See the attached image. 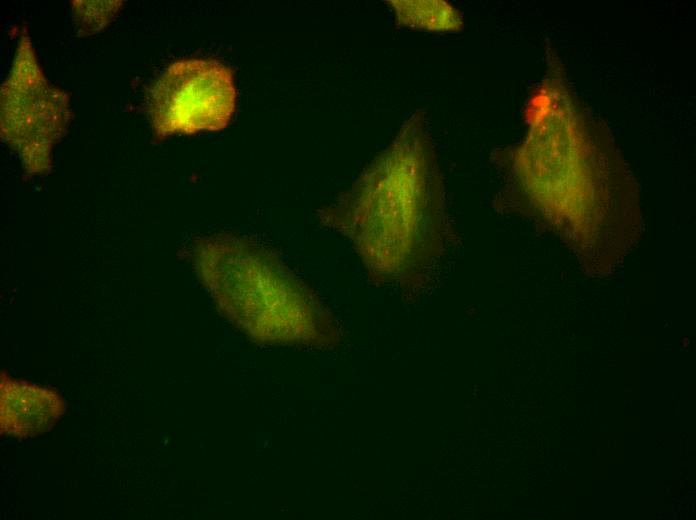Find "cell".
<instances>
[{
  "mask_svg": "<svg viewBox=\"0 0 696 520\" xmlns=\"http://www.w3.org/2000/svg\"><path fill=\"white\" fill-rule=\"evenodd\" d=\"M69 119L67 94L49 83L23 30L0 90L2 139L19 154L27 172L45 173L52 148L66 133Z\"/></svg>",
  "mask_w": 696,
  "mask_h": 520,
  "instance_id": "obj_2",
  "label": "cell"
},
{
  "mask_svg": "<svg viewBox=\"0 0 696 520\" xmlns=\"http://www.w3.org/2000/svg\"><path fill=\"white\" fill-rule=\"evenodd\" d=\"M237 99L232 71L211 59L172 63L148 92V110L157 138L218 131L230 122Z\"/></svg>",
  "mask_w": 696,
  "mask_h": 520,
  "instance_id": "obj_3",
  "label": "cell"
},
{
  "mask_svg": "<svg viewBox=\"0 0 696 520\" xmlns=\"http://www.w3.org/2000/svg\"><path fill=\"white\" fill-rule=\"evenodd\" d=\"M122 1H72L73 20L78 31L91 35L104 27L117 15Z\"/></svg>",
  "mask_w": 696,
  "mask_h": 520,
  "instance_id": "obj_6",
  "label": "cell"
},
{
  "mask_svg": "<svg viewBox=\"0 0 696 520\" xmlns=\"http://www.w3.org/2000/svg\"><path fill=\"white\" fill-rule=\"evenodd\" d=\"M65 404L53 389L9 377L0 380V431L16 438L39 435L63 414Z\"/></svg>",
  "mask_w": 696,
  "mask_h": 520,
  "instance_id": "obj_4",
  "label": "cell"
},
{
  "mask_svg": "<svg viewBox=\"0 0 696 520\" xmlns=\"http://www.w3.org/2000/svg\"><path fill=\"white\" fill-rule=\"evenodd\" d=\"M377 274L399 284L427 276L448 237L441 178L414 114L398 136L337 206Z\"/></svg>",
  "mask_w": 696,
  "mask_h": 520,
  "instance_id": "obj_1",
  "label": "cell"
},
{
  "mask_svg": "<svg viewBox=\"0 0 696 520\" xmlns=\"http://www.w3.org/2000/svg\"><path fill=\"white\" fill-rule=\"evenodd\" d=\"M400 26L431 31H452L461 27L456 9L442 0L389 1Z\"/></svg>",
  "mask_w": 696,
  "mask_h": 520,
  "instance_id": "obj_5",
  "label": "cell"
}]
</instances>
